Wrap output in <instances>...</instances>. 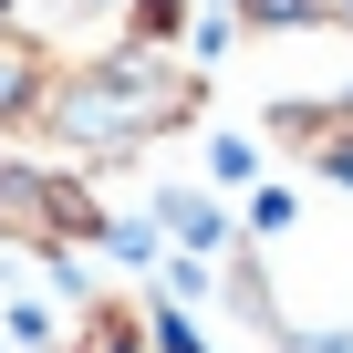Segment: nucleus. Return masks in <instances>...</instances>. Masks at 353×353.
Segmentation results:
<instances>
[{
	"mask_svg": "<svg viewBox=\"0 0 353 353\" xmlns=\"http://www.w3.org/2000/svg\"><path fill=\"white\" fill-rule=\"evenodd\" d=\"M176 353H188V343H176Z\"/></svg>",
	"mask_w": 353,
	"mask_h": 353,
	"instance_id": "5",
	"label": "nucleus"
},
{
	"mask_svg": "<svg viewBox=\"0 0 353 353\" xmlns=\"http://www.w3.org/2000/svg\"><path fill=\"white\" fill-rule=\"evenodd\" d=\"M176 104H188V83H176V73H145V63H104L94 83H73L63 125H73V135H145V125H166Z\"/></svg>",
	"mask_w": 353,
	"mask_h": 353,
	"instance_id": "1",
	"label": "nucleus"
},
{
	"mask_svg": "<svg viewBox=\"0 0 353 353\" xmlns=\"http://www.w3.org/2000/svg\"><path fill=\"white\" fill-rule=\"evenodd\" d=\"M0 229H11V239H83V208L63 188H32V176L11 166V176H0Z\"/></svg>",
	"mask_w": 353,
	"mask_h": 353,
	"instance_id": "2",
	"label": "nucleus"
},
{
	"mask_svg": "<svg viewBox=\"0 0 353 353\" xmlns=\"http://www.w3.org/2000/svg\"><path fill=\"white\" fill-rule=\"evenodd\" d=\"M21 11V42H104L125 0H11Z\"/></svg>",
	"mask_w": 353,
	"mask_h": 353,
	"instance_id": "3",
	"label": "nucleus"
},
{
	"mask_svg": "<svg viewBox=\"0 0 353 353\" xmlns=\"http://www.w3.org/2000/svg\"><path fill=\"white\" fill-rule=\"evenodd\" d=\"M21 63H32V42H11V32H0V114L32 94V73H21Z\"/></svg>",
	"mask_w": 353,
	"mask_h": 353,
	"instance_id": "4",
	"label": "nucleus"
}]
</instances>
